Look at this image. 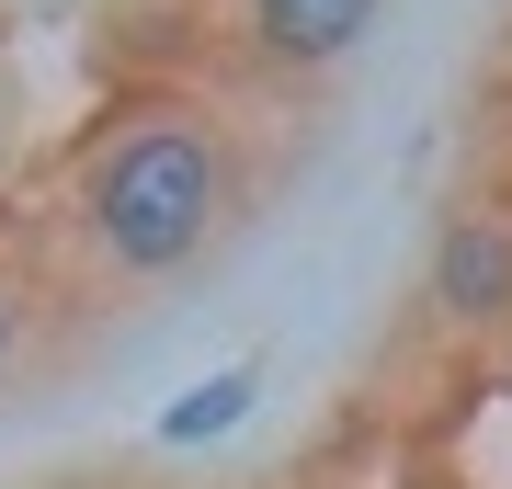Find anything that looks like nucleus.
<instances>
[{
	"label": "nucleus",
	"mask_w": 512,
	"mask_h": 489,
	"mask_svg": "<svg viewBox=\"0 0 512 489\" xmlns=\"http://www.w3.org/2000/svg\"><path fill=\"white\" fill-rule=\"evenodd\" d=\"M251 217H262V137L217 91H137L80 137L46 251L80 285V308H137V296L194 285Z\"/></svg>",
	"instance_id": "1"
},
{
	"label": "nucleus",
	"mask_w": 512,
	"mask_h": 489,
	"mask_svg": "<svg viewBox=\"0 0 512 489\" xmlns=\"http://www.w3.org/2000/svg\"><path fill=\"white\" fill-rule=\"evenodd\" d=\"M421 330H444V342H501L512 330V205L501 194H467L433 217V239H421Z\"/></svg>",
	"instance_id": "2"
},
{
	"label": "nucleus",
	"mask_w": 512,
	"mask_h": 489,
	"mask_svg": "<svg viewBox=\"0 0 512 489\" xmlns=\"http://www.w3.org/2000/svg\"><path fill=\"white\" fill-rule=\"evenodd\" d=\"M217 23L262 80H319L387 23V0H217Z\"/></svg>",
	"instance_id": "3"
},
{
	"label": "nucleus",
	"mask_w": 512,
	"mask_h": 489,
	"mask_svg": "<svg viewBox=\"0 0 512 489\" xmlns=\"http://www.w3.org/2000/svg\"><path fill=\"white\" fill-rule=\"evenodd\" d=\"M80 319L92 308H80V285L57 273V251H12V239H0V410L35 399L57 364H69Z\"/></svg>",
	"instance_id": "4"
},
{
	"label": "nucleus",
	"mask_w": 512,
	"mask_h": 489,
	"mask_svg": "<svg viewBox=\"0 0 512 489\" xmlns=\"http://www.w3.org/2000/svg\"><path fill=\"white\" fill-rule=\"evenodd\" d=\"M251 399H262V364H228V376H205V387H183V399L160 410V444L171 455H183V444H217V433L251 421Z\"/></svg>",
	"instance_id": "5"
}]
</instances>
